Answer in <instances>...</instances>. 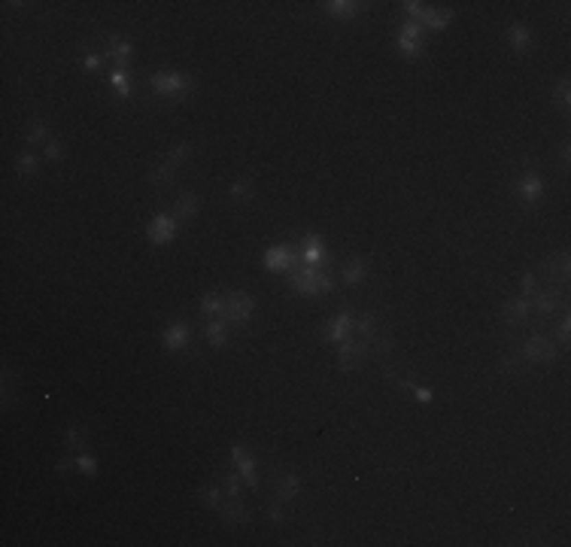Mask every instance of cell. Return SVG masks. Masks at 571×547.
I'll list each match as a JSON object with an SVG mask.
<instances>
[{"label": "cell", "instance_id": "obj_1", "mask_svg": "<svg viewBox=\"0 0 571 547\" xmlns=\"http://www.w3.org/2000/svg\"><path fill=\"white\" fill-rule=\"evenodd\" d=\"M189 156H192V143H189V140H180V143H173V146H171V152H165V158L158 161V167H152L149 182H152L155 189L167 186V182L176 177V171H180L182 161H186Z\"/></svg>", "mask_w": 571, "mask_h": 547}, {"label": "cell", "instance_id": "obj_2", "mask_svg": "<svg viewBox=\"0 0 571 547\" xmlns=\"http://www.w3.org/2000/svg\"><path fill=\"white\" fill-rule=\"evenodd\" d=\"M149 88L158 97H186L195 88V80L180 70H155L149 76Z\"/></svg>", "mask_w": 571, "mask_h": 547}, {"label": "cell", "instance_id": "obj_3", "mask_svg": "<svg viewBox=\"0 0 571 547\" xmlns=\"http://www.w3.org/2000/svg\"><path fill=\"white\" fill-rule=\"evenodd\" d=\"M520 353H523V359L532 362V365H553L556 359H559V343L544 332H535L523 341Z\"/></svg>", "mask_w": 571, "mask_h": 547}, {"label": "cell", "instance_id": "obj_4", "mask_svg": "<svg viewBox=\"0 0 571 547\" xmlns=\"http://www.w3.org/2000/svg\"><path fill=\"white\" fill-rule=\"evenodd\" d=\"M252 311H256V304H252V298L246 295V292H228V295H225V304H222V319L246 326Z\"/></svg>", "mask_w": 571, "mask_h": 547}, {"label": "cell", "instance_id": "obj_5", "mask_svg": "<svg viewBox=\"0 0 571 547\" xmlns=\"http://www.w3.org/2000/svg\"><path fill=\"white\" fill-rule=\"evenodd\" d=\"M352 326H356V311L347 304V307H341V313H337V317H331L326 322V328H322V341H326V343L347 341L350 332H352Z\"/></svg>", "mask_w": 571, "mask_h": 547}, {"label": "cell", "instance_id": "obj_6", "mask_svg": "<svg viewBox=\"0 0 571 547\" xmlns=\"http://www.w3.org/2000/svg\"><path fill=\"white\" fill-rule=\"evenodd\" d=\"M517 198L523 201L526 207H538L541 204V198H544V180H541L538 171L520 173V180H517Z\"/></svg>", "mask_w": 571, "mask_h": 547}, {"label": "cell", "instance_id": "obj_7", "mask_svg": "<svg viewBox=\"0 0 571 547\" xmlns=\"http://www.w3.org/2000/svg\"><path fill=\"white\" fill-rule=\"evenodd\" d=\"M422 37H426V27L420 22H404L398 31V49L404 52V58H420L426 43H422Z\"/></svg>", "mask_w": 571, "mask_h": 547}, {"label": "cell", "instance_id": "obj_8", "mask_svg": "<svg viewBox=\"0 0 571 547\" xmlns=\"http://www.w3.org/2000/svg\"><path fill=\"white\" fill-rule=\"evenodd\" d=\"M176 228H180V222L171 213H155L152 222L146 226V237H149L155 247H165V243H171L176 237Z\"/></svg>", "mask_w": 571, "mask_h": 547}, {"label": "cell", "instance_id": "obj_9", "mask_svg": "<svg viewBox=\"0 0 571 547\" xmlns=\"http://www.w3.org/2000/svg\"><path fill=\"white\" fill-rule=\"evenodd\" d=\"M535 311L541 313V317H553L556 311H566V292L559 289V286H544V289L535 292Z\"/></svg>", "mask_w": 571, "mask_h": 547}, {"label": "cell", "instance_id": "obj_10", "mask_svg": "<svg viewBox=\"0 0 571 547\" xmlns=\"http://www.w3.org/2000/svg\"><path fill=\"white\" fill-rule=\"evenodd\" d=\"M368 356V347H365V341L359 338H347L341 341V347H337V365H341L343 371H352L359 368V362Z\"/></svg>", "mask_w": 571, "mask_h": 547}, {"label": "cell", "instance_id": "obj_11", "mask_svg": "<svg viewBox=\"0 0 571 547\" xmlns=\"http://www.w3.org/2000/svg\"><path fill=\"white\" fill-rule=\"evenodd\" d=\"M161 343H165L171 353H180V350H186L189 343H192V328H189V322H171V326L165 328V335H161Z\"/></svg>", "mask_w": 571, "mask_h": 547}, {"label": "cell", "instance_id": "obj_12", "mask_svg": "<svg viewBox=\"0 0 571 547\" xmlns=\"http://www.w3.org/2000/svg\"><path fill=\"white\" fill-rule=\"evenodd\" d=\"M231 459H234V468H237V474H241V478L246 481V487H252V489H256V487H258L256 459H252V456L246 453L241 444H234V447H231Z\"/></svg>", "mask_w": 571, "mask_h": 547}, {"label": "cell", "instance_id": "obj_13", "mask_svg": "<svg viewBox=\"0 0 571 547\" xmlns=\"http://www.w3.org/2000/svg\"><path fill=\"white\" fill-rule=\"evenodd\" d=\"M198 210H201L198 192H182V195H180V201H176L173 210H171V216L182 226V222H192L195 216H198Z\"/></svg>", "mask_w": 571, "mask_h": 547}, {"label": "cell", "instance_id": "obj_14", "mask_svg": "<svg viewBox=\"0 0 571 547\" xmlns=\"http://www.w3.org/2000/svg\"><path fill=\"white\" fill-rule=\"evenodd\" d=\"M529 311H532V298H526V295L507 298L505 307H502V319L511 322V326H520V322H526Z\"/></svg>", "mask_w": 571, "mask_h": 547}, {"label": "cell", "instance_id": "obj_15", "mask_svg": "<svg viewBox=\"0 0 571 547\" xmlns=\"http://www.w3.org/2000/svg\"><path fill=\"white\" fill-rule=\"evenodd\" d=\"M322 12L331 19H356L365 12V3H359V0H326Z\"/></svg>", "mask_w": 571, "mask_h": 547}, {"label": "cell", "instance_id": "obj_16", "mask_svg": "<svg viewBox=\"0 0 571 547\" xmlns=\"http://www.w3.org/2000/svg\"><path fill=\"white\" fill-rule=\"evenodd\" d=\"M219 517L225 526H231V529H237V526H246L250 523V511H246V505L241 499H228L219 508Z\"/></svg>", "mask_w": 571, "mask_h": 547}, {"label": "cell", "instance_id": "obj_17", "mask_svg": "<svg viewBox=\"0 0 571 547\" xmlns=\"http://www.w3.org/2000/svg\"><path fill=\"white\" fill-rule=\"evenodd\" d=\"M292 247H283V243H277V247H271L265 252V268L267 271H286L289 265H295L301 256H295V252H289Z\"/></svg>", "mask_w": 571, "mask_h": 547}, {"label": "cell", "instance_id": "obj_18", "mask_svg": "<svg viewBox=\"0 0 571 547\" xmlns=\"http://www.w3.org/2000/svg\"><path fill=\"white\" fill-rule=\"evenodd\" d=\"M104 55L116 61V67L128 70V61H131V55H134V46L128 43V40H122V37H107V49H104Z\"/></svg>", "mask_w": 571, "mask_h": 547}, {"label": "cell", "instance_id": "obj_19", "mask_svg": "<svg viewBox=\"0 0 571 547\" xmlns=\"http://www.w3.org/2000/svg\"><path fill=\"white\" fill-rule=\"evenodd\" d=\"M541 271H544L550 280H568V274H571V258H568V252L562 250L559 256L544 258V262H541Z\"/></svg>", "mask_w": 571, "mask_h": 547}, {"label": "cell", "instance_id": "obj_20", "mask_svg": "<svg viewBox=\"0 0 571 547\" xmlns=\"http://www.w3.org/2000/svg\"><path fill=\"white\" fill-rule=\"evenodd\" d=\"M341 280L347 286H359V283H365L368 280V258H350L347 265L341 268Z\"/></svg>", "mask_w": 571, "mask_h": 547}, {"label": "cell", "instance_id": "obj_21", "mask_svg": "<svg viewBox=\"0 0 571 547\" xmlns=\"http://www.w3.org/2000/svg\"><path fill=\"white\" fill-rule=\"evenodd\" d=\"M204 338H207L210 347H225V341H228V322H225L222 317H213V319H207L204 322Z\"/></svg>", "mask_w": 571, "mask_h": 547}, {"label": "cell", "instance_id": "obj_22", "mask_svg": "<svg viewBox=\"0 0 571 547\" xmlns=\"http://www.w3.org/2000/svg\"><path fill=\"white\" fill-rule=\"evenodd\" d=\"M450 22H453V10L450 6H428L426 16H422V27H428V31H444Z\"/></svg>", "mask_w": 571, "mask_h": 547}, {"label": "cell", "instance_id": "obj_23", "mask_svg": "<svg viewBox=\"0 0 571 547\" xmlns=\"http://www.w3.org/2000/svg\"><path fill=\"white\" fill-rule=\"evenodd\" d=\"M228 195H231L234 204H250V201L256 198V180H252V177H237L234 182H231Z\"/></svg>", "mask_w": 571, "mask_h": 547}, {"label": "cell", "instance_id": "obj_24", "mask_svg": "<svg viewBox=\"0 0 571 547\" xmlns=\"http://www.w3.org/2000/svg\"><path fill=\"white\" fill-rule=\"evenodd\" d=\"M507 40H511L513 52H529V49H532V31H529V25H523V22H511Z\"/></svg>", "mask_w": 571, "mask_h": 547}, {"label": "cell", "instance_id": "obj_25", "mask_svg": "<svg viewBox=\"0 0 571 547\" xmlns=\"http://www.w3.org/2000/svg\"><path fill=\"white\" fill-rule=\"evenodd\" d=\"M386 374H389V380L396 383V387L401 389V392H411L413 398H417V402H422V404H432V389H426V387H417V383H411V380H401V377L396 374V371H386Z\"/></svg>", "mask_w": 571, "mask_h": 547}, {"label": "cell", "instance_id": "obj_26", "mask_svg": "<svg viewBox=\"0 0 571 547\" xmlns=\"http://www.w3.org/2000/svg\"><path fill=\"white\" fill-rule=\"evenodd\" d=\"M313 280H316V268H313V265H307L304 271L289 274V283H292V289L301 292V295H313Z\"/></svg>", "mask_w": 571, "mask_h": 547}, {"label": "cell", "instance_id": "obj_27", "mask_svg": "<svg viewBox=\"0 0 571 547\" xmlns=\"http://www.w3.org/2000/svg\"><path fill=\"white\" fill-rule=\"evenodd\" d=\"M322 256H326V247H322V241L316 234H307L304 241H301V258L316 268V262H322Z\"/></svg>", "mask_w": 571, "mask_h": 547}, {"label": "cell", "instance_id": "obj_28", "mask_svg": "<svg viewBox=\"0 0 571 547\" xmlns=\"http://www.w3.org/2000/svg\"><path fill=\"white\" fill-rule=\"evenodd\" d=\"M352 332L359 335V341H368L371 335L377 332V313H374V311L356 313V326H352Z\"/></svg>", "mask_w": 571, "mask_h": 547}, {"label": "cell", "instance_id": "obj_29", "mask_svg": "<svg viewBox=\"0 0 571 547\" xmlns=\"http://www.w3.org/2000/svg\"><path fill=\"white\" fill-rule=\"evenodd\" d=\"M25 140H27V146H40V143H49V125H46V119H31L27 122V131H25Z\"/></svg>", "mask_w": 571, "mask_h": 547}, {"label": "cell", "instance_id": "obj_30", "mask_svg": "<svg viewBox=\"0 0 571 547\" xmlns=\"http://www.w3.org/2000/svg\"><path fill=\"white\" fill-rule=\"evenodd\" d=\"M298 493H301V478H298V474H283V478L277 481V499L280 502H292Z\"/></svg>", "mask_w": 571, "mask_h": 547}, {"label": "cell", "instance_id": "obj_31", "mask_svg": "<svg viewBox=\"0 0 571 547\" xmlns=\"http://www.w3.org/2000/svg\"><path fill=\"white\" fill-rule=\"evenodd\" d=\"M222 304H225V298L216 289L213 292H204V295H201V313H204V319L222 317Z\"/></svg>", "mask_w": 571, "mask_h": 547}, {"label": "cell", "instance_id": "obj_32", "mask_svg": "<svg viewBox=\"0 0 571 547\" xmlns=\"http://www.w3.org/2000/svg\"><path fill=\"white\" fill-rule=\"evenodd\" d=\"M222 493H225V489H219L216 483H204V487H201V502H204V508L219 511V508H222Z\"/></svg>", "mask_w": 571, "mask_h": 547}, {"label": "cell", "instance_id": "obj_33", "mask_svg": "<svg viewBox=\"0 0 571 547\" xmlns=\"http://www.w3.org/2000/svg\"><path fill=\"white\" fill-rule=\"evenodd\" d=\"M523 365H526V359H523L520 350H507V353L502 356V362H498V371H502V374H517Z\"/></svg>", "mask_w": 571, "mask_h": 547}, {"label": "cell", "instance_id": "obj_34", "mask_svg": "<svg viewBox=\"0 0 571 547\" xmlns=\"http://www.w3.org/2000/svg\"><path fill=\"white\" fill-rule=\"evenodd\" d=\"M16 171H19V177H34V173L40 171V156H34V152H22V156L16 158Z\"/></svg>", "mask_w": 571, "mask_h": 547}, {"label": "cell", "instance_id": "obj_35", "mask_svg": "<svg viewBox=\"0 0 571 547\" xmlns=\"http://www.w3.org/2000/svg\"><path fill=\"white\" fill-rule=\"evenodd\" d=\"M550 101H553L559 110H568V104H571V82H568V76H562V80L556 82V88H553V95H550Z\"/></svg>", "mask_w": 571, "mask_h": 547}, {"label": "cell", "instance_id": "obj_36", "mask_svg": "<svg viewBox=\"0 0 571 547\" xmlns=\"http://www.w3.org/2000/svg\"><path fill=\"white\" fill-rule=\"evenodd\" d=\"M110 82H112V88H116V95H119V97H131V80H128V70L112 67Z\"/></svg>", "mask_w": 571, "mask_h": 547}, {"label": "cell", "instance_id": "obj_37", "mask_svg": "<svg viewBox=\"0 0 571 547\" xmlns=\"http://www.w3.org/2000/svg\"><path fill=\"white\" fill-rule=\"evenodd\" d=\"M88 441V429L86 426H70V429L64 432V444H67V450H80L82 444Z\"/></svg>", "mask_w": 571, "mask_h": 547}, {"label": "cell", "instance_id": "obj_38", "mask_svg": "<svg viewBox=\"0 0 571 547\" xmlns=\"http://www.w3.org/2000/svg\"><path fill=\"white\" fill-rule=\"evenodd\" d=\"M76 472L86 474V478H95V474H97V459L91 453H80V456H76Z\"/></svg>", "mask_w": 571, "mask_h": 547}, {"label": "cell", "instance_id": "obj_39", "mask_svg": "<svg viewBox=\"0 0 571 547\" xmlns=\"http://www.w3.org/2000/svg\"><path fill=\"white\" fill-rule=\"evenodd\" d=\"M241 474L237 472H228L225 474V481H222V489H225V496H228V499H241Z\"/></svg>", "mask_w": 571, "mask_h": 547}, {"label": "cell", "instance_id": "obj_40", "mask_svg": "<svg viewBox=\"0 0 571 547\" xmlns=\"http://www.w3.org/2000/svg\"><path fill=\"white\" fill-rule=\"evenodd\" d=\"M335 289V280H331L328 271H316V280H313V295H328Z\"/></svg>", "mask_w": 571, "mask_h": 547}, {"label": "cell", "instance_id": "obj_41", "mask_svg": "<svg viewBox=\"0 0 571 547\" xmlns=\"http://www.w3.org/2000/svg\"><path fill=\"white\" fill-rule=\"evenodd\" d=\"M82 64H86L91 73H97L104 64V52H97V49H82Z\"/></svg>", "mask_w": 571, "mask_h": 547}, {"label": "cell", "instance_id": "obj_42", "mask_svg": "<svg viewBox=\"0 0 571 547\" xmlns=\"http://www.w3.org/2000/svg\"><path fill=\"white\" fill-rule=\"evenodd\" d=\"M286 502H280V499H274L271 505H267V517H271V523H277V526H283L286 523V508H283Z\"/></svg>", "mask_w": 571, "mask_h": 547}, {"label": "cell", "instance_id": "obj_43", "mask_svg": "<svg viewBox=\"0 0 571 547\" xmlns=\"http://www.w3.org/2000/svg\"><path fill=\"white\" fill-rule=\"evenodd\" d=\"M535 292H538V277H535L532 271H526V274H523V283H520V295L532 298Z\"/></svg>", "mask_w": 571, "mask_h": 547}, {"label": "cell", "instance_id": "obj_44", "mask_svg": "<svg viewBox=\"0 0 571 547\" xmlns=\"http://www.w3.org/2000/svg\"><path fill=\"white\" fill-rule=\"evenodd\" d=\"M43 158H49V161H64V146H61L58 140H49V143L43 146Z\"/></svg>", "mask_w": 571, "mask_h": 547}, {"label": "cell", "instance_id": "obj_45", "mask_svg": "<svg viewBox=\"0 0 571 547\" xmlns=\"http://www.w3.org/2000/svg\"><path fill=\"white\" fill-rule=\"evenodd\" d=\"M401 6H404V12H411V16H413V22L422 25V16H426V10H428L426 3H420V0H407V3H401Z\"/></svg>", "mask_w": 571, "mask_h": 547}, {"label": "cell", "instance_id": "obj_46", "mask_svg": "<svg viewBox=\"0 0 571 547\" xmlns=\"http://www.w3.org/2000/svg\"><path fill=\"white\" fill-rule=\"evenodd\" d=\"M568 332H571V317L566 313L562 322H559V328H556V343H559V347H566V343H568Z\"/></svg>", "mask_w": 571, "mask_h": 547}, {"label": "cell", "instance_id": "obj_47", "mask_svg": "<svg viewBox=\"0 0 571 547\" xmlns=\"http://www.w3.org/2000/svg\"><path fill=\"white\" fill-rule=\"evenodd\" d=\"M76 472V459H61L58 462V478H70Z\"/></svg>", "mask_w": 571, "mask_h": 547}, {"label": "cell", "instance_id": "obj_48", "mask_svg": "<svg viewBox=\"0 0 571 547\" xmlns=\"http://www.w3.org/2000/svg\"><path fill=\"white\" fill-rule=\"evenodd\" d=\"M12 392H16V387H12V374L6 371V374H3V404H10Z\"/></svg>", "mask_w": 571, "mask_h": 547}, {"label": "cell", "instance_id": "obj_49", "mask_svg": "<svg viewBox=\"0 0 571 547\" xmlns=\"http://www.w3.org/2000/svg\"><path fill=\"white\" fill-rule=\"evenodd\" d=\"M559 158H562V165L568 167V158H571V146H568V143H562V146H559Z\"/></svg>", "mask_w": 571, "mask_h": 547}]
</instances>
